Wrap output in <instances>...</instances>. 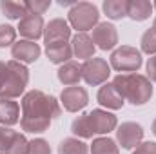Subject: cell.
<instances>
[{"label":"cell","instance_id":"cell-33","mask_svg":"<svg viewBox=\"0 0 156 154\" xmlns=\"http://www.w3.org/2000/svg\"><path fill=\"white\" fill-rule=\"evenodd\" d=\"M153 132L156 134V120H154V123H153Z\"/></svg>","mask_w":156,"mask_h":154},{"label":"cell","instance_id":"cell-27","mask_svg":"<svg viewBox=\"0 0 156 154\" xmlns=\"http://www.w3.org/2000/svg\"><path fill=\"white\" fill-rule=\"evenodd\" d=\"M15 29L11 26H0V47H5V45H11L15 42Z\"/></svg>","mask_w":156,"mask_h":154},{"label":"cell","instance_id":"cell-25","mask_svg":"<svg viewBox=\"0 0 156 154\" xmlns=\"http://www.w3.org/2000/svg\"><path fill=\"white\" fill-rule=\"evenodd\" d=\"M16 136H18V132H15L11 129H5V127H0V151L9 152V149L13 147Z\"/></svg>","mask_w":156,"mask_h":154},{"label":"cell","instance_id":"cell-20","mask_svg":"<svg viewBox=\"0 0 156 154\" xmlns=\"http://www.w3.org/2000/svg\"><path fill=\"white\" fill-rule=\"evenodd\" d=\"M0 9H2V13L7 16V18H11V20H22L26 15H27V9H26V5L22 4V2H11V0H4V2H0Z\"/></svg>","mask_w":156,"mask_h":154},{"label":"cell","instance_id":"cell-19","mask_svg":"<svg viewBox=\"0 0 156 154\" xmlns=\"http://www.w3.org/2000/svg\"><path fill=\"white\" fill-rule=\"evenodd\" d=\"M18 105L16 102H11V100H4L0 98V121L2 123H7V125H13L18 121Z\"/></svg>","mask_w":156,"mask_h":154},{"label":"cell","instance_id":"cell-22","mask_svg":"<svg viewBox=\"0 0 156 154\" xmlns=\"http://www.w3.org/2000/svg\"><path fill=\"white\" fill-rule=\"evenodd\" d=\"M60 154H87V145L83 142H78L75 138H67L58 147Z\"/></svg>","mask_w":156,"mask_h":154},{"label":"cell","instance_id":"cell-4","mask_svg":"<svg viewBox=\"0 0 156 154\" xmlns=\"http://www.w3.org/2000/svg\"><path fill=\"white\" fill-rule=\"evenodd\" d=\"M69 20H71L73 27L78 31L93 29V26L98 22V9H96V5H93L89 2L75 4L73 9L69 11Z\"/></svg>","mask_w":156,"mask_h":154},{"label":"cell","instance_id":"cell-26","mask_svg":"<svg viewBox=\"0 0 156 154\" xmlns=\"http://www.w3.org/2000/svg\"><path fill=\"white\" fill-rule=\"evenodd\" d=\"M142 49L149 54L156 53V33L153 29H147L142 37Z\"/></svg>","mask_w":156,"mask_h":154},{"label":"cell","instance_id":"cell-13","mask_svg":"<svg viewBox=\"0 0 156 154\" xmlns=\"http://www.w3.org/2000/svg\"><path fill=\"white\" fill-rule=\"evenodd\" d=\"M18 31L22 37L29 40H37L42 37L44 33V20L40 15H31L27 13L22 20H20V26H18Z\"/></svg>","mask_w":156,"mask_h":154},{"label":"cell","instance_id":"cell-21","mask_svg":"<svg viewBox=\"0 0 156 154\" xmlns=\"http://www.w3.org/2000/svg\"><path fill=\"white\" fill-rule=\"evenodd\" d=\"M104 11L109 18L120 20V18L127 16V2L125 0H107V2H104Z\"/></svg>","mask_w":156,"mask_h":154},{"label":"cell","instance_id":"cell-2","mask_svg":"<svg viewBox=\"0 0 156 154\" xmlns=\"http://www.w3.org/2000/svg\"><path fill=\"white\" fill-rule=\"evenodd\" d=\"M115 87L120 91L123 98H127L134 105H144L153 96V85L151 82L142 75H120L115 78Z\"/></svg>","mask_w":156,"mask_h":154},{"label":"cell","instance_id":"cell-30","mask_svg":"<svg viewBox=\"0 0 156 154\" xmlns=\"http://www.w3.org/2000/svg\"><path fill=\"white\" fill-rule=\"evenodd\" d=\"M134 154H156V143H151V142H145V143H142Z\"/></svg>","mask_w":156,"mask_h":154},{"label":"cell","instance_id":"cell-18","mask_svg":"<svg viewBox=\"0 0 156 154\" xmlns=\"http://www.w3.org/2000/svg\"><path fill=\"white\" fill-rule=\"evenodd\" d=\"M80 78H82V65H78L75 62H67L66 65L58 69V80L64 85H75L78 83Z\"/></svg>","mask_w":156,"mask_h":154},{"label":"cell","instance_id":"cell-1","mask_svg":"<svg viewBox=\"0 0 156 154\" xmlns=\"http://www.w3.org/2000/svg\"><path fill=\"white\" fill-rule=\"evenodd\" d=\"M22 127L27 132H44L51 125V118L60 114V107L56 100L42 91H31L22 100Z\"/></svg>","mask_w":156,"mask_h":154},{"label":"cell","instance_id":"cell-14","mask_svg":"<svg viewBox=\"0 0 156 154\" xmlns=\"http://www.w3.org/2000/svg\"><path fill=\"white\" fill-rule=\"evenodd\" d=\"M98 102L109 109H120L123 105V96L120 94L115 83H105L100 91H98Z\"/></svg>","mask_w":156,"mask_h":154},{"label":"cell","instance_id":"cell-16","mask_svg":"<svg viewBox=\"0 0 156 154\" xmlns=\"http://www.w3.org/2000/svg\"><path fill=\"white\" fill-rule=\"evenodd\" d=\"M73 54V47L67 42H60V44H51L47 45V56L53 64H64L71 58Z\"/></svg>","mask_w":156,"mask_h":154},{"label":"cell","instance_id":"cell-7","mask_svg":"<svg viewBox=\"0 0 156 154\" xmlns=\"http://www.w3.org/2000/svg\"><path fill=\"white\" fill-rule=\"evenodd\" d=\"M87 121H89V127L93 131V134H105V132H111L115 127H116V116L111 114V113H105V111H93L87 114Z\"/></svg>","mask_w":156,"mask_h":154},{"label":"cell","instance_id":"cell-8","mask_svg":"<svg viewBox=\"0 0 156 154\" xmlns=\"http://www.w3.org/2000/svg\"><path fill=\"white\" fill-rule=\"evenodd\" d=\"M93 44H98L100 49L107 51V49H113L118 44V33L116 27L113 24H98L93 31Z\"/></svg>","mask_w":156,"mask_h":154},{"label":"cell","instance_id":"cell-23","mask_svg":"<svg viewBox=\"0 0 156 154\" xmlns=\"http://www.w3.org/2000/svg\"><path fill=\"white\" fill-rule=\"evenodd\" d=\"M91 154H118V147L109 138H98L93 142Z\"/></svg>","mask_w":156,"mask_h":154},{"label":"cell","instance_id":"cell-3","mask_svg":"<svg viewBox=\"0 0 156 154\" xmlns=\"http://www.w3.org/2000/svg\"><path fill=\"white\" fill-rule=\"evenodd\" d=\"M29 80L27 69L18 62H0V96H20Z\"/></svg>","mask_w":156,"mask_h":154},{"label":"cell","instance_id":"cell-32","mask_svg":"<svg viewBox=\"0 0 156 154\" xmlns=\"http://www.w3.org/2000/svg\"><path fill=\"white\" fill-rule=\"evenodd\" d=\"M151 29H153V31L156 33V18H154V24H153V27H151Z\"/></svg>","mask_w":156,"mask_h":154},{"label":"cell","instance_id":"cell-5","mask_svg":"<svg viewBox=\"0 0 156 154\" xmlns=\"http://www.w3.org/2000/svg\"><path fill=\"white\" fill-rule=\"evenodd\" d=\"M111 65L116 71H136L142 65V54L134 47H120L111 56Z\"/></svg>","mask_w":156,"mask_h":154},{"label":"cell","instance_id":"cell-10","mask_svg":"<svg viewBox=\"0 0 156 154\" xmlns=\"http://www.w3.org/2000/svg\"><path fill=\"white\" fill-rule=\"evenodd\" d=\"M116 136H118V142L122 143L123 149H133V147L138 145L140 140L144 138V131H142V127H140L138 123L127 121V123H122V125L118 127Z\"/></svg>","mask_w":156,"mask_h":154},{"label":"cell","instance_id":"cell-31","mask_svg":"<svg viewBox=\"0 0 156 154\" xmlns=\"http://www.w3.org/2000/svg\"><path fill=\"white\" fill-rule=\"evenodd\" d=\"M147 73H149V76L156 82V56L149 60V64H147Z\"/></svg>","mask_w":156,"mask_h":154},{"label":"cell","instance_id":"cell-17","mask_svg":"<svg viewBox=\"0 0 156 154\" xmlns=\"http://www.w3.org/2000/svg\"><path fill=\"white\" fill-rule=\"evenodd\" d=\"M151 9H153V4L147 2V0H133V2H127V15L133 18V20H145L151 16Z\"/></svg>","mask_w":156,"mask_h":154},{"label":"cell","instance_id":"cell-34","mask_svg":"<svg viewBox=\"0 0 156 154\" xmlns=\"http://www.w3.org/2000/svg\"><path fill=\"white\" fill-rule=\"evenodd\" d=\"M153 7H156V2H154V4H153Z\"/></svg>","mask_w":156,"mask_h":154},{"label":"cell","instance_id":"cell-6","mask_svg":"<svg viewBox=\"0 0 156 154\" xmlns=\"http://www.w3.org/2000/svg\"><path fill=\"white\" fill-rule=\"evenodd\" d=\"M109 75H111L109 65L102 58H91L82 65V76L89 85H98V83L105 82Z\"/></svg>","mask_w":156,"mask_h":154},{"label":"cell","instance_id":"cell-9","mask_svg":"<svg viewBox=\"0 0 156 154\" xmlns=\"http://www.w3.org/2000/svg\"><path fill=\"white\" fill-rule=\"evenodd\" d=\"M62 103L71 113L83 109L87 105V93H85V89L78 87V85H71V87L64 89L62 91Z\"/></svg>","mask_w":156,"mask_h":154},{"label":"cell","instance_id":"cell-29","mask_svg":"<svg viewBox=\"0 0 156 154\" xmlns=\"http://www.w3.org/2000/svg\"><path fill=\"white\" fill-rule=\"evenodd\" d=\"M26 5V9H27V13H31V15H42L45 9H49V5H51V2H38V0H29V2H26L24 4Z\"/></svg>","mask_w":156,"mask_h":154},{"label":"cell","instance_id":"cell-15","mask_svg":"<svg viewBox=\"0 0 156 154\" xmlns=\"http://www.w3.org/2000/svg\"><path fill=\"white\" fill-rule=\"evenodd\" d=\"M73 53L76 54L78 58H85L91 60L94 54V44L93 38H89L85 33H80L73 38Z\"/></svg>","mask_w":156,"mask_h":154},{"label":"cell","instance_id":"cell-24","mask_svg":"<svg viewBox=\"0 0 156 154\" xmlns=\"http://www.w3.org/2000/svg\"><path fill=\"white\" fill-rule=\"evenodd\" d=\"M71 129H73V132L76 136H82V138H91L93 136V131H91L89 121H87V114L78 116L76 120L73 121V127Z\"/></svg>","mask_w":156,"mask_h":154},{"label":"cell","instance_id":"cell-12","mask_svg":"<svg viewBox=\"0 0 156 154\" xmlns=\"http://www.w3.org/2000/svg\"><path fill=\"white\" fill-rule=\"evenodd\" d=\"M11 54L18 62H27L29 64V62H35L40 56V47H38V44H35L31 40H20V42L13 44Z\"/></svg>","mask_w":156,"mask_h":154},{"label":"cell","instance_id":"cell-11","mask_svg":"<svg viewBox=\"0 0 156 154\" xmlns=\"http://www.w3.org/2000/svg\"><path fill=\"white\" fill-rule=\"evenodd\" d=\"M71 37V29L67 26L66 20L62 18H55L47 24L45 31H44V38L45 44L51 45V44H60V42H66V40Z\"/></svg>","mask_w":156,"mask_h":154},{"label":"cell","instance_id":"cell-28","mask_svg":"<svg viewBox=\"0 0 156 154\" xmlns=\"http://www.w3.org/2000/svg\"><path fill=\"white\" fill-rule=\"evenodd\" d=\"M27 154H51V149L45 140H33L27 145Z\"/></svg>","mask_w":156,"mask_h":154}]
</instances>
